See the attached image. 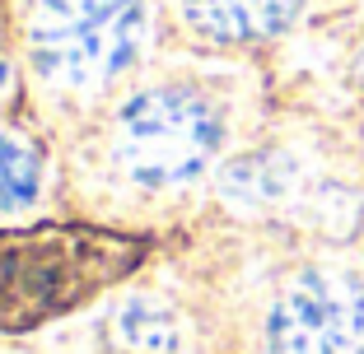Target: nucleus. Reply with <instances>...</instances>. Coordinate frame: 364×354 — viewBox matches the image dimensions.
I'll return each instance as SVG.
<instances>
[{"instance_id": "obj_1", "label": "nucleus", "mask_w": 364, "mask_h": 354, "mask_svg": "<svg viewBox=\"0 0 364 354\" xmlns=\"http://www.w3.org/2000/svg\"><path fill=\"white\" fill-rule=\"evenodd\" d=\"M145 261L136 233L98 224H33L0 233V336L33 331L117 289Z\"/></svg>"}, {"instance_id": "obj_2", "label": "nucleus", "mask_w": 364, "mask_h": 354, "mask_svg": "<svg viewBox=\"0 0 364 354\" xmlns=\"http://www.w3.org/2000/svg\"><path fill=\"white\" fill-rule=\"evenodd\" d=\"M225 150V108L192 79H159L127 98L107 126V163L145 196L201 182Z\"/></svg>"}, {"instance_id": "obj_3", "label": "nucleus", "mask_w": 364, "mask_h": 354, "mask_svg": "<svg viewBox=\"0 0 364 354\" xmlns=\"http://www.w3.org/2000/svg\"><path fill=\"white\" fill-rule=\"evenodd\" d=\"M145 0H33L23 43L52 94L94 98L131 70L145 43Z\"/></svg>"}, {"instance_id": "obj_4", "label": "nucleus", "mask_w": 364, "mask_h": 354, "mask_svg": "<svg viewBox=\"0 0 364 354\" xmlns=\"http://www.w3.org/2000/svg\"><path fill=\"white\" fill-rule=\"evenodd\" d=\"M262 354H364V275L327 261L289 270L262 317Z\"/></svg>"}, {"instance_id": "obj_5", "label": "nucleus", "mask_w": 364, "mask_h": 354, "mask_svg": "<svg viewBox=\"0 0 364 354\" xmlns=\"http://www.w3.org/2000/svg\"><path fill=\"white\" fill-rule=\"evenodd\" d=\"M304 0H178L182 23L215 47L271 43L299 19Z\"/></svg>"}, {"instance_id": "obj_6", "label": "nucleus", "mask_w": 364, "mask_h": 354, "mask_svg": "<svg viewBox=\"0 0 364 354\" xmlns=\"http://www.w3.org/2000/svg\"><path fill=\"white\" fill-rule=\"evenodd\" d=\"M98 345L103 354H196L178 308H168L154 294H131L112 303V312L98 326Z\"/></svg>"}, {"instance_id": "obj_7", "label": "nucleus", "mask_w": 364, "mask_h": 354, "mask_svg": "<svg viewBox=\"0 0 364 354\" xmlns=\"http://www.w3.org/2000/svg\"><path fill=\"white\" fill-rule=\"evenodd\" d=\"M225 201L252 215L280 210L299 196V159L285 150H262V154H243L225 168Z\"/></svg>"}, {"instance_id": "obj_8", "label": "nucleus", "mask_w": 364, "mask_h": 354, "mask_svg": "<svg viewBox=\"0 0 364 354\" xmlns=\"http://www.w3.org/2000/svg\"><path fill=\"white\" fill-rule=\"evenodd\" d=\"M43 196V159L19 131H0V215H19Z\"/></svg>"}, {"instance_id": "obj_9", "label": "nucleus", "mask_w": 364, "mask_h": 354, "mask_svg": "<svg viewBox=\"0 0 364 354\" xmlns=\"http://www.w3.org/2000/svg\"><path fill=\"white\" fill-rule=\"evenodd\" d=\"M350 79H355V89H364V47L355 52V61H350Z\"/></svg>"}, {"instance_id": "obj_10", "label": "nucleus", "mask_w": 364, "mask_h": 354, "mask_svg": "<svg viewBox=\"0 0 364 354\" xmlns=\"http://www.w3.org/2000/svg\"><path fill=\"white\" fill-rule=\"evenodd\" d=\"M5 89H10V61H5V52H0V98H5Z\"/></svg>"}]
</instances>
